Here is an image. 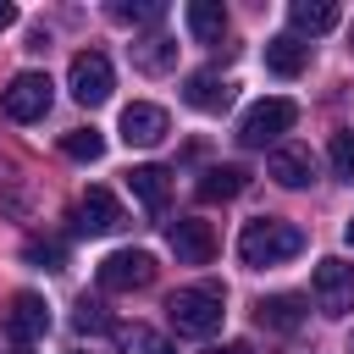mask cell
I'll return each instance as SVG.
<instances>
[{
    "mask_svg": "<svg viewBox=\"0 0 354 354\" xmlns=\"http://www.w3.org/2000/svg\"><path fill=\"white\" fill-rule=\"evenodd\" d=\"M310 293H315V304L326 310V315H348L354 310V266L348 260H321L315 266V277H310Z\"/></svg>",
    "mask_w": 354,
    "mask_h": 354,
    "instance_id": "8992f818",
    "label": "cell"
},
{
    "mask_svg": "<svg viewBox=\"0 0 354 354\" xmlns=\"http://www.w3.org/2000/svg\"><path fill=\"white\" fill-rule=\"evenodd\" d=\"M293 122H299V105H293V100H282V94L254 100V105L243 111V122H238V144H243V149H266V144H277Z\"/></svg>",
    "mask_w": 354,
    "mask_h": 354,
    "instance_id": "3957f363",
    "label": "cell"
},
{
    "mask_svg": "<svg viewBox=\"0 0 354 354\" xmlns=\"http://www.w3.org/2000/svg\"><path fill=\"white\" fill-rule=\"evenodd\" d=\"M6 28H17V6H11V0H0V33H6Z\"/></svg>",
    "mask_w": 354,
    "mask_h": 354,
    "instance_id": "484cf974",
    "label": "cell"
},
{
    "mask_svg": "<svg viewBox=\"0 0 354 354\" xmlns=\"http://www.w3.org/2000/svg\"><path fill=\"white\" fill-rule=\"evenodd\" d=\"M243 188H249V171H243V166H210V171L199 177V199H210V205H216V199H238Z\"/></svg>",
    "mask_w": 354,
    "mask_h": 354,
    "instance_id": "ac0fdd59",
    "label": "cell"
},
{
    "mask_svg": "<svg viewBox=\"0 0 354 354\" xmlns=\"http://www.w3.org/2000/svg\"><path fill=\"white\" fill-rule=\"evenodd\" d=\"M100 288L105 293H133V288H149V277H155V260L144 254V249H116V254H105L100 260Z\"/></svg>",
    "mask_w": 354,
    "mask_h": 354,
    "instance_id": "52a82bcc",
    "label": "cell"
},
{
    "mask_svg": "<svg viewBox=\"0 0 354 354\" xmlns=\"http://www.w3.org/2000/svg\"><path fill=\"white\" fill-rule=\"evenodd\" d=\"M210 354H249V343H227V348H210Z\"/></svg>",
    "mask_w": 354,
    "mask_h": 354,
    "instance_id": "4316f807",
    "label": "cell"
},
{
    "mask_svg": "<svg viewBox=\"0 0 354 354\" xmlns=\"http://www.w3.org/2000/svg\"><path fill=\"white\" fill-rule=\"evenodd\" d=\"M11 354H28V348H11Z\"/></svg>",
    "mask_w": 354,
    "mask_h": 354,
    "instance_id": "f546056e",
    "label": "cell"
},
{
    "mask_svg": "<svg viewBox=\"0 0 354 354\" xmlns=\"http://www.w3.org/2000/svg\"><path fill=\"white\" fill-rule=\"evenodd\" d=\"M77 332H111V310L94 304V299H77V315H72Z\"/></svg>",
    "mask_w": 354,
    "mask_h": 354,
    "instance_id": "cb8c5ba5",
    "label": "cell"
},
{
    "mask_svg": "<svg viewBox=\"0 0 354 354\" xmlns=\"http://www.w3.org/2000/svg\"><path fill=\"white\" fill-rule=\"evenodd\" d=\"M111 83H116V72H111V61H105L100 50L72 55L66 88H72V100H77V105H105V100H111Z\"/></svg>",
    "mask_w": 354,
    "mask_h": 354,
    "instance_id": "5b68a950",
    "label": "cell"
},
{
    "mask_svg": "<svg viewBox=\"0 0 354 354\" xmlns=\"http://www.w3.org/2000/svg\"><path fill=\"white\" fill-rule=\"evenodd\" d=\"M72 227H77V232H116V227H122V205H116V194H111V188H88V194L77 199Z\"/></svg>",
    "mask_w": 354,
    "mask_h": 354,
    "instance_id": "8fae6325",
    "label": "cell"
},
{
    "mask_svg": "<svg viewBox=\"0 0 354 354\" xmlns=\"http://www.w3.org/2000/svg\"><path fill=\"white\" fill-rule=\"evenodd\" d=\"M6 332L17 337V348L33 343V337H44V332H50V304H44L39 293H17L11 310H6Z\"/></svg>",
    "mask_w": 354,
    "mask_h": 354,
    "instance_id": "30bf717a",
    "label": "cell"
},
{
    "mask_svg": "<svg viewBox=\"0 0 354 354\" xmlns=\"http://www.w3.org/2000/svg\"><path fill=\"white\" fill-rule=\"evenodd\" d=\"M133 66H138V72H171V66H177V44H171L166 33H149V39L133 44Z\"/></svg>",
    "mask_w": 354,
    "mask_h": 354,
    "instance_id": "ffe728a7",
    "label": "cell"
},
{
    "mask_svg": "<svg viewBox=\"0 0 354 354\" xmlns=\"http://www.w3.org/2000/svg\"><path fill=\"white\" fill-rule=\"evenodd\" d=\"M348 354H354V337H348Z\"/></svg>",
    "mask_w": 354,
    "mask_h": 354,
    "instance_id": "4dcf8cb0",
    "label": "cell"
},
{
    "mask_svg": "<svg viewBox=\"0 0 354 354\" xmlns=\"http://www.w3.org/2000/svg\"><path fill=\"white\" fill-rule=\"evenodd\" d=\"M183 100H188L194 111H227V105H232V83L216 77V72H194V77L183 83Z\"/></svg>",
    "mask_w": 354,
    "mask_h": 354,
    "instance_id": "9a60e30c",
    "label": "cell"
},
{
    "mask_svg": "<svg viewBox=\"0 0 354 354\" xmlns=\"http://www.w3.org/2000/svg\"><path fill=\"white\" fill-rule=\"evenodd\" d=\"M61 149H66L72 160H100V155H105V138H100L94 127H72V133H61Z\"/></svg>",
    "mask_w": 354,
    "mask_h": 354,
    "instance_id": "44dd1931",
    "label": "cell"
},
{
    "mask_svg": "<svg viewBox=\"0 0 354 354\" xmlns=\"http://www.w3.org/2000/svg\"><path fill=\"white\" fill-rule=\"evenodd\" d=\"M221 304H227V293L216 282H194V288H177L166 299V321H171L177 337H210L221 326V315H227Z\"/></svg>",
    "mask_w": 354,
    "mask_h": 354,
    "instance_id": "7a4b0ae2",
    "label": "cell"
},
{
    "mask_svg": "<svg viewBox=\"0 0 354 354\" xmlns=\"http://www.w3.org/2000/svg\"><path fill=\"white\" fill-rule=\"evenodd\" d=\"M50 94H55V83H50L44 72H17V77L0 88V111H6L11 122H39V116L50 111Z\"/></svg>",
    "mask_w": 354,
    "mask_h": 354,
    "instance_id": "277c9868",
    "label": "cell"
},
{
    "mask_svg": "<svg viewBox=\"0 0 354 354\" xmlns=\"http://www.w3.org/2000/svg\"><path fill=\"white\" fill-rule=\"evenodd\" d=\"M160 11H166L160 0H144V6H111L116 22H160Z\"/></svg>",
    "mask_w": 354,
    "mask_h": 354,
    "instance_id": "d4e9b609",
    "label": "cell"
},
{
    "mask_svg": "<svg viewBox=\"0 0 354 354\" xmlns=\"http://www.w3.org/2000/svg\"><path fill=\"white\" fill-rule=\"evenodd\" d=\"M348 243H354V221H348Z\"/></svg>",
    "mask_w": 354,
    "mask_h": 354,
    "instance_id": "f1b7e54d",
    "label": "cell"
},
{
    "mask_svg": "<svg viewBox=\"0 0 354 354\" xmlns=\"http://www.w3.org/2000/svg\"><path fill=\"white\" fill-rule=\"evenodd\" d=\"M188 33L199 39V44H221V33H227V11L216 6V0H188Z\"/></svg>",
    "mask_w": 354,
    "mask_h": 354,
    "instance_id": "2e32d148",
    "label": "cell"
},
{
    "mask_svg": "<svg viewBox=\"0 0 354 354\" xmlns=\"http://www.w3.org/2000/svg\"><path fill=\"white\" fill-rule=\"evenodd\" d=\"M288 22H293L299 33H332V28H337V6H332V0H293V6H288Z\"/></svg>",
    "mask_w": 354,
    "mask_h": 354,
    "instance_id": "e0dca14e",
    "label": "cell"
},
{
    "mask_svg": "<svg viewBox=\"0 0 354 354\" xmlns=\"http://www.w3.org/2000/svg\"><path fill=\"white\" fill-rule=\"evenodd\" d=\"M166 238H171L177 266H205V260L216 254V232H210V221H199V216H177V221L166 227Z\"/></svg>",
    "mask_w": 354,
    "mask_h": 354,
    "instance_id": "ba28073f",
    "label": "cell"
},
{
    "mask_svg": "<svg viewBox=\"0 0 354 354\" xmlns=\"http://www.w3.org/2000/svg\"><path fill=\"white\" fill-rule=\"evenodd\" d=\"M33 266H44V271H61V260H66V249L55 243V238H28V249H22Z\"/></svg>",
    "mask_w": 354,
    "mask_h": 354,
    "instance_id": "603a6c76",
    "label": "cell"
},
{
    "mask_svg": "<svg viewBox=\"0 0 354 354\" xmlns=\"http://www.w3.org/2000/svg\"><path fill=\"white\" fill-rule=\"evenodd\" d=\"M304 66H310V44H304V39H293V33L266 39V72H277V77H299Z\"/></svg>",
    "mask_w": 354,
    "mask_h": 354,
    "instance_id": "5bb4252c",
    "label": "cell"
},
{
    "mask_svg": "<svg viewBox=\"0 0 354 354\" xmlns=\"http://www.w3.org/2000/svg\"><path fill=\"white\" fill-rule=\"evenodd\" d=\"M127 188H133V199H138L149 216H160V210H166V194H171V171H166V166H133V171H127Z\"/></svg>",
    "mask_w": 354,
    "mask_h": 354,
    "instance_id": "4fadbf2b",
    "label": "cell"
},
{
    "mask_svg": "<svg viewBox=\"0 0 354 354\" xmlns=\"http://www.w3.org/2000/svg\"><path fill=\"white\" fill-rule=\"evenodd\" d=\"M326 155H332V177L354 183V127H337L332 144H326Z\"/></svg>",
    "mask_w": 354,
    "mask_h": 354,
    "instance_id": "7402d4cb",
    "label": "cell"
},
{
    "mask_svg": "<svg viewBox=\"0 0 354 354\" xmlns=\"http://www.w3.org/2000/svg\"><path fill=\"white\" fill-rule=\"evenodd\" d=\"M254 315H260V326H271V332H293V326L304 321V304H299L293 293H271V299L254 304Z\"/></svg>",
    "mask_w": 354,
    "mask_h": 354,
    "instance_id": "d6986e66",
    "label": "cell"
},
{
    "mask_svg": "<svg viewBox=\"0 0 354 354\" xmlns=\"http://www.w3.org/2000/svg\"><path fill=\"white\" fill-rule=\"evenodd\" d=\"M299 249H304V232H299L293 221H282V216H254V221L238 232V260L254 266V271L282 266V260H293Z\"/></svg>",
    "mask_w": 354,
    "mask_h": 354,
    "instance_id": "6da1fadb",
    "label": "cell"
},
{
    "mask_svg": "<svg viewBox=\"0 0 354 354\" xmlns=\"http://www.w3.org/2000/svg\"><path fill=\"white\" fill-rule=\"evenodd\" d=\"M266 171H271L282 188H304V183L315 177V155H310L304 144H277L271 160H266Z\"/></svg>",
    "mask_w": 354,
    "mask_h": 354,
    "instance_id": "7c38bea8",
    "label": "cell"
},
{
    "mask_svg": "<svg viewBox=\"0 0 354 354\" xmlns=\"http://www.w3.org/2000/svg\"><path fill=\"white\" fill-rule=\"evenodd\" d=\"M149 354H177V348H171V343H155V348H149Z\"/></svg>",
    "mask_w": 354,
    "mask_h": 354,
    "instance_id": "83f0119b",
    "label": "cell"
},
{
    "mask_svg": "<svg viewBox=\"0 0 354 354\" xmlns=\"http://www.w3.org/2000/svg\"><path fill=\"white\" fill-rule=\"evenodd\" d=\"M166 133H171V122H166V111H160V105L133 100V105L122 111V138H127V149H155Z\"/></svg>",
    "mask_w": 354,
    "mask_h": 354,
    "instance_id": "9c48e42d",
    "label": "cell"
},
{
    "mask_svg": "<svg viewBox=\"0 0 354 354\" xmlns=\"http://www.w3.org/2000/svg\"><path fill=\"white\" fill-rule=\"evenodd\" d=\"M348 39H354V33H348Z\"/></svg>",
    "mask_w": 354,
    "mask_h": 354,
    "instance_id": "1f68e13d",
    "label": "cell"
}]
</instances>
